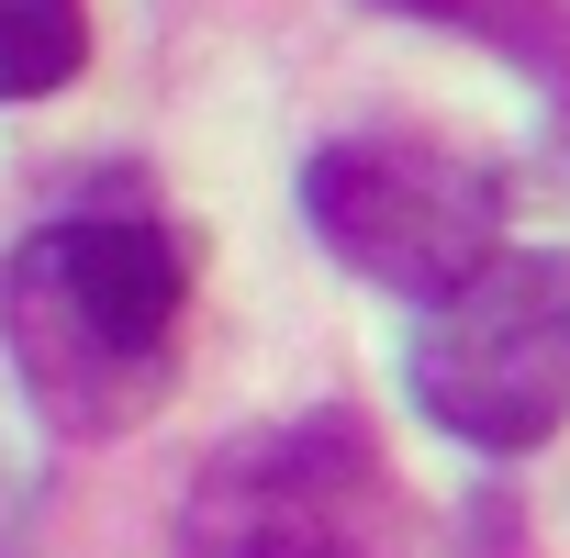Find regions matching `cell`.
Here are the masks:
<instances>
[{
    "instance_id": "cell-1",
    "label": "cell",
    "mask_w": 570,
    "mask_h": 558,
    "mask_svg": "<svg viewBox=\"0 0 570 558\" xmlns=\"http://www.w3.org/2000/svg\"><path fill=\"white\" fill-rule=\"evenodd\" d=\"M190 302V257L135 223V212H79L23 235L12 279H0V325L57 425H124L168 391V336Z\"/></svg>"
},
{
    "instance_id": "cell-2",
    "label": "cell",
    "mask_w": 570,
    "mask_h": 558,
    "mask_svg": "<svg viewBox=\"0 0 570 558\" xmlns=\"http://www.w3.org/2000/svg\"><path fill=\"white\" fill-rule=\"evenodd\" d=\"M414 402L481 458L559 436L570 413V257L559 246H492L470 279H448L425 302Z\"/></svg>"
},
{
    "instance_id": "cell-3",
    "label": "cell",
    "mask_w": 570,
    "mask_h": 558,
    "mask_svg": "<svg viewBox=\"0 0 570 558\" xmlns=\"http://www.w3.org/2000/svg\"><path fill=\"white\" fill-rule=\"evenodd\" d=\"M303 223L336 268H358L370 291H414L436 302L448 279H470L503 235L492 168L414 146V134H347L303 168Z\"/></svg>"
},
{
    "instance_id": "cell-4",
    "label": "cell",
    "mask_w": 570,
    "mask_h": 558,
    "mask_svg": "<svg viewBox=\"0 0 570 558\" xmlns=\"http://www.w3.org/2000/svg\"><path fill=\"white\" fill-rule=\"evenodd\" d=\"M347 491H381V458H370V436L347 413H314L292 436L224 447L190 536H246V547L292 536V547H314V536H347Z\"/></svg>"
},
{
    "instance_id": "cell-5",
    "label": "cell",
    "mask_w": 570,
    "mask_h": 558,
    "mask_svg": "<svg viewBox=\"0 0 570 558\" xmlns=\"http://www.w3.org/2000/svg\"><path fill=\"white\" fill-rule=\"evenodd\" d=\"M79 57H90V12L79 0H0V101L68 90Z\"/></svg>"
}]
</instances>
